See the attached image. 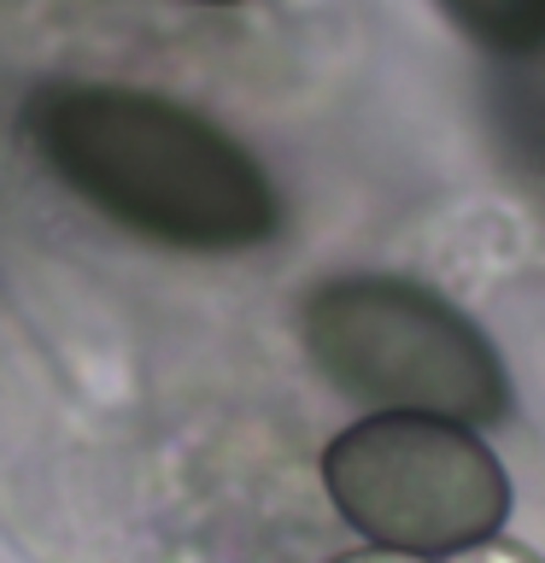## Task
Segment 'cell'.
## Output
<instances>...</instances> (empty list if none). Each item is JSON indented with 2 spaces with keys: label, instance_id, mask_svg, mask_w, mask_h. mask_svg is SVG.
I'll use <instances>...</instances> for the list:
<instances>
[{
  "label": "cell",
  "instance_id": "6da1fadb",
  "mask_svg": "<svg viewBox=\"0 0 545 563\" xmlns=\"http://www.w3.org/2000/svg\"><path fill=\"white\" fill-rule=\"evenodd\" d=\"M24 147L105 223L176 253H253L281 235L270 170L205 112L123 82H47L24 100Z\"/></svg>",
  "mask_w": 545,
  "mask_h": 563
},
{
  "label": "cell",
  "instance_id": "7a4b0ae2",
  "mask_svg": "<svg viewBox=\"0 0 545 563\" xmlns=\"http://www.w3.org/2000/svg\"><path fill=\"white\" fill-rule=\"evenodd\" d=\"M299 334L323 376L369 411L499 422L504 364L452 299L404 276H329L299 306Z\"/></svg>",
  "mask_w": 545,
  "mask_h": 563
},
{
  "label": "cell",
  "instance_id": "3957f363",
  "mask_svg": "<svg viewBox=\"0 0 545 563\" xmlns=\"http://www.w3.org/2000/svg\"><path fill=\"white\" fill-rule=\"evenodd\" d=\"M323 487L369 545L452 558L492 540L510 517V475L469 422L369 411L329 440Z\"/></svg>",
  "mask_w": 545,
  "mask_h": 563
},
{
  "label": "cell",
  "instance_id": "277c9868",
  "mask_svg": "<svg viewBox=\"0 0 545 563\" xmlns=\"http://www.w3.org/2000/svg\"><path fill=\"white\" fill-rule=\"evenodd\" d=\"M440 7L487 53L522 59V53L545 47V0H440Z\"/></svg>",
  "mask_w": 545,
  "mask_h": 563
},
{
  "label": "cell",
  "instance_id": "5b68a950",
  "mask_svg": "<svg viewBox=\"0 0 545 563\" xmlns=\"http://www.w3.org/2000/svg\"><path fill=\"white\" fill-rule=\"evenodd\" d=\"M446 563H540L534 552H527V545H516V540H481V545H469V552H452Z\"/></svg>",
  "mask_w": 545,
  "mask_h": 563
},
{
  "label": "cell",
  "instance_id": "8992f818",
  "mask_svg": "<svg viewBox=\"0 0 545 563\" xmlns=\"http://www.w3.org/2000/svg\"><path fill=\"white\" fill-rule=\"evenodd\" d=\"M334 563H434V558H411V552H387V545H369V552H346Z\"/></svg>",
  "mask_w": 545,
  "mask_h": 563
},
{
  "label": "cell",
  "instance_id": "52a82bcc",
  "mask_svg": "<svg viewBox=\"0 0 545 563\" xmlns=\"http://www.w3.org/2000/svg\"><path fill=\"white\" fill-rule=\"evenodd\" d=\"M193 7H241V0H193Z\"/></svg>",
  "mask_w": 545,
  "mask_h": 563
}]
</instances>
